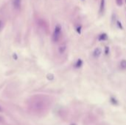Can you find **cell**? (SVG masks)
Here are the masks:
<instances>
[{"label": "cell", "mask_w": 126, "mask_h": 125, "mask_svg": "<svg viewBox=\"0 0 126 125\" xmlns=\"http://www.w3.org/2000/svg\"><path fill=\"white\" fill-rule=\"evenodd\" d=\"M13 58H14V60H16L18 59V56L16 55V53H14V54H13Z\"/></svg>", "instance_id": "obj_15"}, {"label": "cell", "mask_w": 126, "mask_h": 125, "mask_svg": "<svg viewBox=\"0 0 126 125\" xmlns=\"http://www.w3.org/2000/svg\"><path fill=\"white\" fill-rule=\"evenodd\" d=\"M13 5L15 9L19 10L21 6V0H13Z\"/></svg>", "instance_id": "obj_2"}, {"label": "cell", "mask_w": 126, "mask_h": 125, "mask_svg": "<svg viewBox=\"0 0 126 125\" xmlns=\"http://www.w3.org/2000/svg\"><path fill=\"white\" fill-rule=\"evenodd\" d=\"M61 35V27L59 24H57L52 33V41L55 43H57L60 40Z\"/></svg>", "instance_id": "obj_1"}, {"label": "cell", "mask_w": 126, "mask_h": 125, "mask_svg": "<svg viewBox=\"0 0 126 125\" xmlns=\"http://www.w3.org/2000/svg\"><path fill=\"white\" fill-rule=\"evenodd\" d=\"M47 79H48V80H53V79H54V75H53V74H47Z\"/></svg>", "instance_id": "obj_10"}, {"label": "cell", "mask_w": 126, "mask_h": 125, "mask_svg": "<svg viewBox=\"0 0 126 125\" xmlns=\"http://www.w3.org/2000/svg\"><path fill=\"white\" fill-rule=\"evenodd\" d=\"M83 60H82L81 59H78V60L76 61V63H75V68L79 69V68H80V67L83 66Z\"/></svg>", "instance_id": "obj_5"}, {"label": "cell", "mask_w": 126, "mask_h": 125, "mask_svg": "<svg viewBox=\"0 0 126 125\" xmlns=\"http://www.w3.org/2000/svg\"><path fill=\"white\" fill-rule=\"evenodd\" d=\"M2 122V118L0 116V122Z\"/></svg>", "instance_id": "obj_16"}, {"label": "cell", "mask_w": 126, "mask_h": 125, "mask_svg": "<svg viewBox=\"0 0 126 125\" xmlns=\"http://www.w3.org/2000/svg\"><path fill=\"white\" fill-rule=\"evenodd\" d=\"M105 4H106V0H101L100 5V13H103L105 9Z\"/></svg>", "instance_id": "obj_6"}, {"label": "cell", "mask_w": 126, "mask_h": 125, "mask_svg": "<svg viewBox=\"0 0 126 125\" xmlns=\"http://www.w3.org/2000/svg\"><path fill=\"white\" fill-rule=\"evenodd\" d=\"M1 111V107H0V112Z\"/></svg>", "instance_id": "obj_17"}, {"label": "cell", "mask_w": 126, "mask_h": 125, "mask_svg": "<svg viewBox=\"0 0 126 125\" xmlns=\"http://www.w3.org/2000/svg\"><path fill=\"white\" fill-rule=\"evenodd\" d=\"M66 46L65 45H62V46H61L60 47H59V52H60V54H63V53H64V52L66 51Z\"/></svg>", "instance_id": "obj_8"}, {"label": "cell", "mask_w": 126, "mask_h": 125, "mask_svg": "<svg viewBox=\"0 0 126 125\" xmlns=\"http://www.w3.org/2000/svg\"><path fill=\"white\" fill-rule=\"evenodd\" d=\"M81 29H82L81 26H80V27H77V29H76L77 32H78L79 34H80V33H81Z\"/></svg>", "instance_id": "obj_13"}, {"label": "cell", "mask_w": 126, "mask_h": 125, "mask_svg": "<svg viewBox=\"0 0 126 125\" xmlns=\"http://www.w3.org/2000/svg\"><path fill=\"white\" fill-rule=\"evenodd\" d=\"M120 68L121 69L123 70H126V60H121L120 63Z\"/></svg>", "instance_id": "obj_7"}, {"label": "cell", "mask_w": 126, "mask_h": 125, "mask_svg": "<svg viewBox=\"0 0 126 125\" xmlns=\"http://www.w3.org/2000/svg\"><path fill=\"white\" fill-rule=\"evenodd\" d=\"M117 25H118V27H119L120 29H123V26H122V24H121V22H120V21H117Z\"/></svg>", "instance_id": "obj_14"}, {"label": "cell", "mask_w": 126, "mask_h": 125, "mask_svg": "<svg viewBox=\"0 0 126 125\" xmlns=\"http://www.w3.org/2000/svg\"><path fill=\"white\" fill-rule=\"evenodd\" d=\"M105 54L106 55H109V46H106L105 48Z\"/></svg>", "instance_id": "obj_12"}, {"label": "cell", "mask_w": 126, "mask_h": 125, "mask_svg": "<svg viewBox=\"0 0 126 125\" xmlns=\"http://www.w3.org/2000/svg\"><path fill=\"white\" fill-rule=\"evenodd\" d=\"M4 22H3V21L2 20H0V31H1V29H3V27H4Z\"/></svg>", "instance_id": "obj_11"}, {"label": "cell", "mask_w": 126, "mask_h": 125, "mask_svg": "<svg viewBox=\"0 0 126 125\" xmlns=\"http://www.w3.org/2000/svg\"><path fill=\"white\" fill-rule=\"evenodd\" d=\"M101 54H102V50H101L100 48L97 47V48L94 49V52H93V56H94V57H100Z\"/></svg>", "instance_id": "obj_3"}, {"label": "cell", "mask_w": 126, "mask_h": 125, "mask_svg": "<svg viewBox=\"0 0 126 125\" xmlns=\"http://www.w3.org/2000/svg\"><path fill=\"white\" fill-rule=\"evenodd\" d=\"M108 39V35L106 33H103V34H100L98 37V40L100 41H106Z\"/></svg>", "instance_id": "obj_4"}, {"label": "cell", "mask_w": 126, "mask_h": 125, "mask_svg": "<svg viewBox=\"0 0 126 125\" xmlns=\"http://www.w3.org/2000/svg\"><path fill=\"white\" fill-rule=\"evenodd\" d=\"M116 3H117V4L118 5V6H122L123 5V0H116Z\"/></svg>", "instance_id": "obj_9"}]
</instances>
